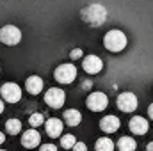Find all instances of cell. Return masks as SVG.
<instances>
[{"mask_svg": "<svg viewBox=\"0 0 153 151\" xmlns=\"http://www.w3.org/2000/svg\"><path fill=\"white\" fill-rule=\"evenodd\" d=\"M146 151H153V141L148 144V146H146Z\"/></svg>", "mask_w": 153, "mask_h": 151, "instance_id": "4316f807", "label": "cell"}, {"mask_svg": "<svg viewBox=\"0 0 153 151\" xmlns=\"http://www.w3.org/2000/svg\"><path fill=\"white\" fill-rule=\"evenodd\" d=\"M82 68H84L85 73L96 75V73H100V71L103 70V62H102V59H100L98 55H87V57H84V61H82Z\"/></svg>", "mask_w": 153, "mask_h": 151, "instance_id": "9c48e42d", "label": "cell"}, {"mask_svg": "<svg viewBox=\"0 0 153 151\" xmlns=\"http://www.w3.org/2000/svg\"><path fill=\"white\" fill-rule=\"evenodd\" d=\"M4 142H5V133H2V132H0V146H2Z\"/></svg>", "mask_w": 153, "mask_h": 151, "instance_id": "d4e9b609", "label": "cell"}, {"mask_svg": "<svg viewBox=\"0 0 153 151\" xmlns=\"http://www.w3.org/2000/svg\"><path fill=\"white\" fill-rule=\"evenodd\" d=\"M80 57H82V48H75V50H71V53H70V59L76 61V59H80Z\"/></svg>", "mask_w": 153, "mask_h": 151, "instance_id": "44dd1931", "label": "cell"}, {"mask_svg": "<svg viewBox=\"0 0 153 151\" xmlns=\"http://www.w3.org/2000/svg\"><path fill=\"white\" fill-rule=\"evenodd\" d=\"M126 43H128L126 34L121 32V30H117V29L109 30V32L105 34V38H103V46H105L109 52H114V53L125 50V48H126Z\"/></svg>", "mask_w": 153, "mask_h": 151, "instance_id": "7a4b0ae2", "label": "cell"}, {"mask_svg": "<svg viewBox=\"0 0 153 151\" xmlns=\"http://www.w3.org/2000/svg\"><path fill=\"white\" fill-rule=\"evenodd\" d=\"M116 103H117V109H119V110H123V112H126V114H128V112H134V110L137 109V105H139L137 96H135L134 93H130V91L121 93V94L117 96Z\"/></svg>", "mask_w": 153, "mask_h": 151, "instance_id": "ba28073f", "label": "cell"}, {"mask_svg": "<svg viewBox=\"0 0 153 151\" xmlns=\"http://www.w3.org/2000/svg\"><path fill=\"white\" fill-rule=\"evenodd\" d=\"M148 115H150V119H153V103L148 107Z\"/></svg>", "mask_w": 153, "mask_h": 151, "instance_id": "cb8c5ba5", "label": "cell"}, {"mask_svg": "<svg viewBox=\"0 0 153 151\" xmlns=\"http://www.w3.org/2000/svg\"><path fill=\"white\" fill-rule=\"evenodd\" d=\"M0 94H2V100L7 103H18L22 100V89L14 82H5L0 87Z\"/></svg>", "mask_w": 153, "mask_h": 151, "instance_id": "5b68a950", "label": "cell"}, {"mask_svg": "<svg viewBox=\"0 0 153 151\" xmlns=\"http://www.w3.org/2000/svg\"><path fill=\"white\" fill-rule=\"evenodd\" d=\"M43 121H45V115H43L41 112H34V114H30V117H29V124H30L32 128L41 126V124H43Z\"/></svg>", "mask_w": 153, "mask_h": 151, "instance_id": "ffe728a7", "label": "cell"}, {"mask_svg": "<svg viewBox=\"0 0 153 151\" xmlns=\"http://www.w3.org/2000/svg\"><path fill=\"white\" fill-rule=\"evenodd\" d=\"M64 101H66V94L59 87H52L45 93V103L50 109H61L64 105Z\"/></svg>", "mask_w": 153, "mask_h": 151, "instance_id": "52a82bcc", "label": "cell"}, {"mask_svg": "<svg viewBox=\"0 0 153 151\" xmlns=\"http://www.w3.org/2000/svg\"><path fill=\"white\" fill-rule=\"evenodd\" d=\"M85 105H87V109H89L91 112H102V110L107 109V105H109V98H107L105 93L96 91V93H91V94L87 96Z\"/></svg>", "mask_w": 153, "mask_h": 151, "instance_id": "277c9868", "label": "cell"}, {"mask_svg": "<svg viewBox=\"0 0 153 151\" xmlns=\"http://www.w3.org/2000/svg\"><path fill=\"white\" fill-rule=\"evenodd\" d=\"M0 71H2V70H0Z\"/></svg>", "mask_w": 153, "mask_h": 151, "instance_id": "f1b7e54d", "label": "cell"}, {"mask_svg": "<svg viewBox=\"0 0 153 151\" xmlns=\"http://www.w3.org/2000/svg\"><path fill=\"white\" fill-rule=\"evenodd\" d=\"M0 41L7 46H14L22 41V30L14 25H4L0 29Z\"/></svg>", "mask_w": 153, "mask_h": 151, "instance_id": "8992f818", "label": "cell"}, {"mask_svg": "<svg viewBox=\"0 0 153 151\" xmlns=\"http://www.w3.org/2000/svg\"><path fill=\"white\" fill-rule=\"evenodd\" d=\"M39 142H41V135L34 128L27 130L25 133H22V146L27 148V150H32V148H38Z\"/></svg>", "mask_w": 153, "mask_h": 151, "instance_id": "8fae6325", "label": "cell"}, {"mask_svg": "<svg viewBox=\"0 0 153 151\" xmlns=\"http://www.w3.org/2000/svg\"><path fill=\"white\" fill-rule=\"evenodd\" d=\"M0 151H5V150H0Z\"/></svg>", "mask_w": 153, "mask_h": 151, "instance_id": "83f0119b", "label": "cell"}, {"mask_svg": "<svg viewBox=\"0 0 153 151\" xmlns=\"http://www.w3.org/2000/svg\"><path fill=\"white\" fill-rule=\"evenodd\" d=\"M82 20L91 27H102L107 21V9L102 4H89L80 13Z\"/></svg>", "mask_w": 153, "mask_h": 151, "instance_id": "6da1fadb", "label": "cell"}, {"mask_svg": "<svg viewBox=\"0 0 153 151\" xmlns=\"http://www.w3.org/2000/svg\"><path fill=\"white\" fill-rule=\"evenodd\" d=\"M128 128L135 135H144L150 130V124H148V119H144L143 115H134L128 123Z\"/></svg>", "mask_w": 153, "mask_h": 151, "instance_id": "30bf717a", "label": "cell"}, {"mask_svg": "<svg viewBox=\"0 0 153 151\" xmlns=\"http://www.w3.org/2000/svg\"><path fill=\"white\" fill-rule=\"evenodd\" d=\"M5 132L9 133V135H18V133H22V121L20 119H16V117H11V119H7V123H5Z\"/></svg>", "mask_w": 153, "mask_h": 151, "instance_id": "2e32d148", "label": "cell"}, {"mask_svg": "<svg viewBox=\"0 0 153 151\" xmlns=\"http://www.w3.org/2000/svg\"><path fill=\"white\" fill-rule=\"evenodd\" d=\"M75 144H76L75 135L66 133V135H62V137H61V148H64V150H73V146H75Z\"/></svg>", "mask_w": 153, "mask_h": 151, "instance_id": "d6986e66", "label": "cell"}, {"mask_svg": "<svg viewBox=\"0 0 153 151\" xmlns=\"http://www.w3.org/2000/svg\"><path fill=\"white\" fill-rule=\"evenodd\" d=\"M4 109H5V105H4V100H0V114L4 112Z\"/></svg>", "mask_w": 153, "mask_h": 151, "instance_id": "484cf974", "label": "cell"}, {"mask_svg": "<svg viewBox=\"0 0 153 151\" xmlns=\"http://www.w3.org/2000/svg\"><path fill=\"white\" fill-rule=\"evenodd\" d=\"M62 119H64V123L68 126H78L80 121H82V114L78 112L76 109H68V110H64Z\"/></svg>", "mask_w": 153, "mask_h": 151, "instance_id": "9a60e30c", "label": "cell"}, {"mask_svg": "<svg viewBox=\"0 0 153 151\" xmlns=\"http://www.w3.org/2000/svg\"><path fill=\"white\" fill-rule=\"evenodd\" d=\"M119 151H135L137 148V142L132 139V137H121L119 141H117V144H116Z\"/></svg>", "mask_w": 153, "mask_h": 151, "instance_id": "ac0fdd59", "label": "cell"}, {"mask_svg": "<svg viewBox=\"0 0 153 151\" xmlns=\"http://www.w3.org/2000/svg\"><path fill=\"white\" fill-rule=\"evenodd\" d=\"M114 148H116V144L109 137H100L94 142V150L96 151H114Z\"/></svg>", "mask_w": 153, "mask_h": 151, "instance_id": "e0dca14e", "label": "cell"}, {"mask_svg": "<svg viewBox=\"0 0 153 151\" xmlns=\"http://www.w3.org/2000/svg\"><path fill=\"white\" fill-rule=\"evenodd\" d=\"M73 151H87L85 142H76L75 146H73Z\"/></svg>", "mask_w": 153, "mask_h": 151, "instance_id": "7402d4cb", "label": "cell"}, {"mask_svg": "<svg viewBox=\"0 0 153 151\" xmlns=\"http://www.w3.org/2000/svg\"><path fill=\"white\" fill-rule=\"evenodd\" d=\"M39 151H57V148H55L53 144H43V146L39 148Z\"/></svg>", "mask_w": 153, "mask_h": 151, "instance_id": "603a6c76", "label": "cell"}, {"mask_svg": "<svg viewBox=\"0 0 153 151\" xmlns=\"http://www.w3.org/2000/svg\"><path fill=\"white\" fill-rule=\"evenodd\" d=\"M119 126H121V121H119V117H116V115H105L103 119H100V130L102 132H105V133H114L119 130Z\"/></svg>", "mask_w": 153, "mask_h": 151, "instance_id": "7c38bea8", "label": "cell"}, {"mask_svg": "<svg viewBox=\"0 0 153 151\" xmlns=\"http://www.w3.org/2000/svg\"><path fill=\"white\" fill-rule=\"evenodd\" d=\"M43 78L38 75H32L27 78V82H25V89H27V93H30V94H39L41 91H43Z\"/></svg>", "mask_w": 153, "mask_h": 151, "instance_id": "5bb4252c", "label": "cell"}, {"mask_svg": "<svg viewBox=\"0 0 153 151\" xmlns=\"http://www.w3.org/2000/svg\"><path fill=\"white\" fill-rule=\"evenodd\" d=\"M62 128H64V124H62V121H61V119H57V117H50V119L45 123V130H46L48 137H52V139L61 137Z\"/></svg>", "mask_w": 153, "mask_h": 151, "instance_id": "4fadbf2b", "label": "cell"}, {"mask_svg": "<svg viewBox=\"0 0 153 151\" xmlns=\"http://www.w3.org/2000/svg\"><path fill=\"white\" fill-rule=\"evenodd\" d=\"M53 76H55V80L59 84H71L76 78V68L71 62H64V64H61V66L55 68Z\"/></svg>", "mask_w": 153, "mask_h": 151, "instance_id": "3957f363", "label": "cell"}]
</instances>
